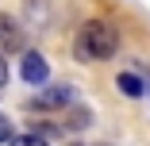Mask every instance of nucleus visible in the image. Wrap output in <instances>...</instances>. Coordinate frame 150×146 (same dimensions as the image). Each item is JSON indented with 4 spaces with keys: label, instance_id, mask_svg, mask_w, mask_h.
<instances>
[{
    "label": "nucleus",
    "instance_id": "obj_1",
    "mask_svg": "<svg viewBox=\"0 0 150 146\" xmlns=\"http://www.w3.org/2000/svg\"><path fill=\"white\" fill-rule=\"evenodd\" d=\"M73 50H77L81 62H108V58L119 54V35H115L112 23L88 19V23H81V31L73 39Z\"/></svg>",
    "mask_w": 150,
    "mask_h": 146
},
{
    "label": "nucleus",
    "instance_id": "obj_2",
    "mask_svg": "<svg viewBox=\"0 0 150 146\" xmlns=\"http://www.w3.org/2000/svg\"><path fill=\"white\" fill-rule=\"evenodd\" d=\"M69 104H73V89H69V85H46L39 96L27 100L31 111H66Z\"/></svg>",
    "mask_w": 150,
    "mask_h": 146
},
{
    "label": "nucleus",
    "instance_id": "obj_3",
    "mask_svg": "<svg viewBox=\"0 0 150 146\" xmlns=\"http://www.w3.org/2000/svg\"><path fill=\"white\" fill-rule=\"evenodd\" d=\"M19 77L27 85H39V89H46V81H50V66H46V58L39 50H23L19 54Z\"/></svg>",
    "mask_w": 150,
    "mask_h": 146
},
{
    "label": "nucleus",
    "instance_id": "obj_4",
    "mask_svg": "<svg viewBox=\"0 0 150 146\" xmlns=\"http://www.w3.org/2000/svg\"><path fill=\"white\" fill-rule=\"evenodd\" d=\"M115 89L123 92V96H131V100H139V96H146V92H150V81H142L139 73H131V69H127V73H119V77H115Z\"/></svg>",
    "mask_w": 150,
    "mask_h": 146
},
{
    "label": "nucleus",
    "instance_id": "obj_5",
    "mask_svg": "<svg viewBox=\"0 0 150 146\" xmlns=\"http://www.w3.org/2000/svg\"><path fill=\"white\" fill-rule=\"evenodd\" d=\"M0 42H4L8 50H23V31L16 27L12 16H0Z\"/></svg>",
    "mask_w": 150,
    "mask_h": 146
},
{
    "label": "nucleus",
    "instance_id": "obj_6",
    "mask_svg": "<svg viewBox=\"0 0 150 146\" xmlns=\"http://www.w3.org/2000/svg\"><path fill=\"white\" fill-rule=\"evenodd\" d=\"M88 123H93V111H88V108H69L66 111V127L69 131H85Z\"/></svg>",
    "mask_w": 150,
    "mask_h": 146
},
{
    "label": "nucleus",
    "instance_id": "obj_7",
    "mask_svg": "<svg viewBox=\"0 0 150 146\" xmlns=\"http://www.w3.org/2000/svg\"><path fill=\"white\" fill-rule=\"evenodd\" d=\"M12 146H50V142H46L42 135H35V131H31V135H16V138H12Z\"/></svg>",
    "mask_w": 150,
    "mask_h": 146
},
{
    "label": "nucleus",
    "instance_id": "obj_8",
    "mask_svg": "<svg viewBox=\"0 0 150 146\" xmlns=\"http://www.w3.org/2000/svg\"><path fill=\"white\" fill-rule=\"evenodd\" d=\"M12 138H16V131L8 123V115H0V142H12Z\"/></svg>",
    "mask_w": 150,
    "mask_h": 146
},
{
    "label": "nucleus",
    "instance_id": "obj_9",
    "mask_svg": "<svg viewBox=\"0 0 150 146\" xmlns=\"http://www.w3.org/2000/svg\"><path fill=\"white\" fill-rule=\"evenodd\" d=\"M8 81V66H4V54H0V85Z\"/></svg>",
    "mask_w": 150,
    "mask_h": 146
},
{
    "label": "nucleus",
    "instance_id": "obj_10",
    "mask_svg": "<svg viewBox=\"0 0 150 146\" xmlns=\"http://www.w3.org/2000/svg\"><path fill=\"white\" fill-rule=\"evenodd\" d=\"M69 146H81V142H69Z\"/></svg>",
    "mask_w": 150,
    "mask_h": 146
}]
</instances>
